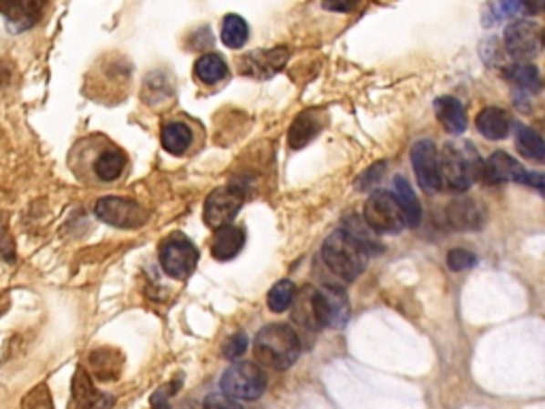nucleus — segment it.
<instances>
[{
	"label": "nucleus",
	"mask_w": 545,
	"mask_h": 409,
	"mask_svg": "<svg viewBox=\"0 0 545 409\" xmlns=\"http://www.w3.org/2000/svg\"><path fill=\"white\" fill-rule=\"evenodd\" d=\"M481 169H484V160L478 148L460 137L447 141L439 152L441 188L452 192H467L475 181L481 179Z\"/></svg>",
	"instance_id": "nucleus-1"
},
{
	"label": "nucleus",
	"mask_w": 545,
	"mask_h": 409,
	"mask_svg": "<svg viewBox=\"0 0 545 409\" xmlns=\"http://www.w3.org/2000/svg\"><path fill=\"white\" fill-rule=\"evenodd\" d=\"M301 337L290 324H266L258 331L253 342V356L260 367L272 371H286L299 361L301 356Z\"/></svg>",
	"instance_id": "nucleus-2"
},
{
	"label": "nucleus",
	"mask_w": 545,
	"mask_h": 409,
	"mask_svg": "<svg viewBox=\"0 0 545 409\" xmlns=\"http://www.w3.org/2000/svg\"><path fill=\"white\" fill-rule=\"evenodd\" d=\"M320 258L328 269V273L339 280V284H352L365 273L369 264V251L360 245L356 239H352L344 229L334 230L326 239L320 250Z\"/></svg>",
	"instance_id": "nucleus-3"
},
{
	"label": "nucleus",
	"mask_w": 545,
	"mask_h": 409,
	"mask_svg": "<svg viewBox=\"0 0 545 409\" xmlns=\"http://www.w3.org/2000/svg\"><path fill=\"white\" fill-rule=\"evenodd\" d=\"M266 383H269V377H266L264 369L258 363L250 361H239L231 364L220 377L221 393L237 401L260 399L264 394Z\"/></svg>",
	"instance_id": "nucleus-4"
},
{
	"label": "nucleus",
	"mask_w": 545,
	"mask_h": 409,
	"mask_svg": "<svg viewBox=\"0 0 545 409\" xmlns=\"http://www.w3.org/2000/svg\"><path fill=\"white\" fill-rule=\"evenodd\" d=\"M312 313L318 329H344L350 320V299L339 284L312 288Z\"/></svg>",
	"instance_id": "nucleus-5"
},
{
	"label": "nucleus",
	"mask_w": 545,
	"mask_h": 409,
	"mask_svg": "<svg viewBox=\"0 0 545 409\" xmlns=\"http://www.w3.org/2000/svg\"><path fill=\"white\" fill-rule=\"evenodd\" d=\"M481 178L486 179V184H522L543 192V175L526 171L513 156L505 152L490 154V158L484 162V169H481Z\"/></svg>",
	"instance_id": "nucleus-6"
},
{
	"label": "nucleus",
	"mask_w": 545,
	"mask_h": 409,
	"mask_svg": "<svg viewBox=\"0 0 545 409\" xmlns=\"http://www.w3.org/2000/svg\"><path fill=\"white\" fill-rule=\"evenodd\" d=\"M160 267L169 278L188 280L199 262V250L183 235H169L158 250Z\"/></svg>",
	"instance_id": "nucleus-7"
},
{
	"label": "nucleus",
	"mask_w": 545,
	"mask_h": 409,
	"mask_svg": "<svg viewBox=\"0 0 545 409\" xmlns=\"http://www.w3.org/2000/svg\"><path fill=\"white\" fill-rule=\"evenodd\" d=\"M363 220L375 232L384 235H396L405 229L403 211L396 197L388 190H375L366 199Z\"/></svg>",
	"instance_id": "nucleus-8"
},
{
	"label": "nucleus",
	"mask_w": 545,
	"mask_h": 409,
	"mask_svg": "<svg viewBox=\"0 0 545 409\" xmlns=\"http://www.w3.org/2000/svg\"><path fill=\"white\" fill-rule=\"evenodd\" d=\"M94 213L105 224L116 226V229H139L148 222L149 213L137 200L119 199V197H105L94 205Z\"/></svg>",
	"instance_id": "nucleus-9"
},
{
	"label": "nucleus",
	"mask_w": 545,
	"mask_h": 409,
	"mask_svg": "<svg viewBox=\"0 0 545 409\" xmlns=\"http://www.w3.org/2000/svg\"><path fill=\"white\" fill-rule=\"evenodd\" d=\"M243 190L237 186H221L209 194L205 200V210H202V218H205L207 226L211 229H220V226L231 224L243 205Z\"/></svg>",
	"instance_id": "nucleus-10"
},
{
	"label": "nucleus",
	"mask_w": 545,
	"mask_h": 409,
	"mask_svg": "<svg viewBox=\"0 0 545 409\" xmlns=\"http://www.w3.org/2000/svg\"><path fill=\"white\" fill-rule=\"evenodd\" d=\"M507 54L516 60H529L541 52V26L532 20H513L507 24L505 35Z\"/></svg>",
	"instance_id": "nucleus-11"
},
{
	"label": "nucleus",
	"mask_w": 545,
	"mask_h": 409,
	"mask_svg": "<svg viewBox=\"0 0 545 409\" xmlns=\"http://www.w3.org/2000/svg\"><path fill=\"white\" fill-rule=\"evenodd\" d=\"M411 165L417 179V186L427 194H437L441 190L439 178V149L435 141L422 139L411 148Z\"/></svg>",
	"instance_id": "nucleus-12"
},
{
	"label": "nucleus",
	"mask_w": 545,
	"mask_h": 409,
	"mask_svg": "<svg viewBox=\"0 0 545 409\" xmlns=\"http://www.w3.org/2000/svg\"><path fill=\"white\" fill-rule=\"evenodd\" d=\"M446 218L454 230L471 232L479 230L486 224V210L475 199L460 197L447 205Z\"/></svg>",
	"instance_id": "nucleus-13"
},
{
	"label": "nucleus",
	"mask_w": 545,
	"mask_h": 409,
	"mask_svg": "<svg viewBox=\"0 0 545 409\" xmlns=\"http://www.w3.org/2000/svg\"><path fill=\"white\" fill-rule=\"evenodd\" d=\"M243 243H245L243 229H239V226L234 224L220 226V229H215L211 254L215 261H221V262L232 261V258L243 250Z\"/></svg>",
	"instance_id": "nucleus-14"
},
{
	"label": "nucleus",
	"mask_w": 545,
	"mask_h": 409,
	"mask_svg": "<svg viewBox=\"0 0 545 409\" xmlns=\"http://www.w3.org/2000/svg\"><path fill=\"white\" fill-rule=\"evenodd\" d=\"M322 126H324V119L318 111H303L301 116H296V119L290 126L288 130V146L293 149H301L305 148L307 143H312L315 137H318V132L322 130Z\"/></svg>",
	"instance_id": "nucleus-15"
},
{
	"label": "nucleus",
	"mask_w": 545,
	"mask_h": 409,
	"mask_svg": "<svg viewBox=\"0 0 545 409\" xmlns=\"http://www.w3.org/2000/svg\"><path fill=\"white\" fill-rule=\"evenodd\" d=\"M545 0H494L492 3V14H486V26H492V24H499L500 20H509V17L518 15H539L543 11Z\"/></svg>",
	"instance_id": "nucleus-16"
},
{
	"label": "nucleus",
	"mask_w": 545,
	"mask_h": 409,
	"mask_svg": "<svg viewBox=\"0 0 545 409\" xmlns=\"http://www.w3.org/2000/svg\"><path fill=\"white\" fill-rule=\"evenodd\" d=\"M435 113L439 118V122L443 124L449 135L460 137L462 132L467 130V111L465 105L460 103L456 97H441L435 100Z\"/></svg>",
	"instance_id": "nucleus-17"
},
{
	"label": "nucleus",
	"mask_w": 545,
	"mask_h": 409,
	"mask_svg": "<svg viewBox=\"0 0 545 409\" xmlns=\"http://www.w3.org/2000/svg\"><path fill=\"white\" fill-rule=\"evenodd\" d=\"M286 60H288V49L277 47V49H271V52H256L245 56L243 68L245 73L253 75V77H269V75L280 71V68L286 65Z\"/></svg>",
	"instance_id": "nucleus-18"
},
{
	"label": "nucleus",
	"mask_w": 545,
	"mask_h": 409,
	"mask_svg": "<svg viewBox=\"0 0 545 409\" xmlns=\"http://www.w3.org/2000/svg\"><path fill=\"white\" fill-rule=\"evenodd\" d=\"M73 403L75 409H107L113 403L111 396L100 394L98 390H94L90 377L84 371L75 373L73 382Z\"/></svg>",
	"instance_id": "nucleus-19"
},
{
	"label": "nucleus",
	"mask_w": 545,
	"mask_h": 409,
	"mask_svg": "<svg viewBox=\"0 0 545 409\" xmlns=\"http://www.w3.org/2000/svg\"><path fill=\"white\" fill-rule=\"evenodd\" d=\"M475 126H478L481 135L490 141L505 139L511 130L509 116H507L503 109H499V107H486V109H481L478 113V119H475Z\"/></svg>",
	"instance_id": "nucleus-20"
},
{
	"label": "nucleus",
	"mask_w": 545,
	"mask_h": 409,
	"mask_svg": "<svg viewBox=\"0 0 545 409\" xmlns=\"http://www.w3.org/2000/svg\"><path fill=\"white\" fill-rule=\"evenodd\" d=\"M395 197L398 200V205H401L405 226L417 229L422 222V207H420V200L416 197L414 188H411V184L403 178V175H396L395 178Z\"/></svg>",
	"instance_id": "nucleus-21"
},
{
	"label": "nucleus",
	"mask_w": 545,
	"mask_h": 409,
	"mask_svg": "<svg viewBox=\"0 0 545 409\" xmlns=\"http://www.w3.org/2000/svg\"><path fill=\"white\" fill-rule=\"evenodd\" d=\"M160 141H162V148L167 149L169 154L183 156L190 148H192V141H194L192 126L186 122L164 124V128L160 132Z\"/></svg>",
	"instance_id": "nucleus-22"
},
{
	"label": "nucleus",
	"mask_w": 545,
	"mask_h": 409,
	"mask_svg": "<svg viewBox=\"0 0 545 409\" xmlns=\"http://www.w3.org/2000/svg\"><path fill=\"white\" fill-rule=\"evenodd\" d=\"M503 75L507 81H511V84L518 87V90L526 94L541 92V75H539L537 66L526 65V62H518V65L507 66Z\"/></svg>",
	"instance_id": "nucleus-23"
},
{
	"label": "nucleus",
	"mask_w": 545,
	"mask_h": 409,
	"mask_svg": "<svg viewBox=\"0 0 545 409\" xmlns=\"http://www.w3.org/2000/svg\"><path fill=\"white\" fill-rule=\"evenodd\" d=\"M341 229H344L352 239H356V241L363 245L366 251H369V256H373V254L377 256L379 251H384V245L377 241L375 230H373L363 218H358L356 213H354V216H347L344 220V226H341Z\"/></svg>",
	"instance_id": "nucleus-24"
},
{
	"label": "nucleus",
	"mask_w": 545,
	"mask_h": 409,
	"mask_svg": "<svg viewBox=\"0 0 545 409\" xmlns=\"http://www.w3.org/2000/svg\"><path fill=\"white\" fill-rule=\"evenodd\" d=\"M126 169V156L122 149H105V152H100L97 156V160H94V175L100 181H116L119 179V175L124 173Z\"/></svg>",
	"instance_id": "nucleus-25"
},
{
	"label": "nucleus",
	"mask_w": 545,
	"mask_h": 409,
	"mask_svg": "<svg viewBox=\"0 0 545 409\" xmlns=\"http://www.w3.org/2000/svg\"><path fill=\"white\" fill-rule=\"evenodd\" d=\"M194 75L201 84L213 86L228 75V65L220 54H202L194 65Z\"/></svg>",
	"instance_id": "nucleus-26"
},
{
	"label": "nucleus",
	"mask_w": 545,
	"mask_h": 409,
	"mask_svg": "<svg viewBox=\"0 0 545 409\" xmlns=\"http://www.w3.org/2000/svg\"><path fill=\"white\" fill-rule=\"evenodd\" d=\"M516 148L518 152L526 156L529 160L543 162L545 160V143L543 137L537 130L529 128V126H518L516 128Z\"/></svg>",
	"instance_id": "nucleus-27"
},
{
	"label": "nucleus",
	"mask_w": 545,
	"mask_h": 409,
	"mask_svg": "<svg viewBox=\"0 0 545 409\" xmlns=\"http://www.w3.org/2000/svg\"><path fill=\"white\" fill-rule=\"evenodd\" d=\"M221 43L231 49H241L250 39V26L243 17L237 14H228L221 20Z\"/></svg>",
	"instance_id": "nucleus-28"
},
{
	"label": "nucleus",
	"mask_w": 545,
	"mask_h": 409,
	"mask_svg": "<svg viewBox=\"0 0 545 409\" xmlns=\"http://www.w3.org/2000/svg\"><path fill=\"white\" fill-rule=\"evenodd\" d=\"M296 297V286L293 280H280L275 286L269 291V297H266V303H269V310L275 313H283L288 307H293V301Z\"/></svg>",
	"instance_id": "nucleus-29"
},
{
	"label": "nucleus",
	"mask_w": 545,
	"mask_h": 409,
	"mask_svg": "<svg viewBox=\"0 0 545 409\" xmlns=\"http://www.w3.org/2000/svg\"><path fill=\"white\" fill-rule=\"evenodd\" d=\"M47 7V0H24L22 9H20V15H17V30H24V28H33L36 22L41 20L43 11Z\"/></svg>",
	"instance_id": "nucleus-30"
},
{
	"label": "nucleus",
	"mask_w": 545,
	"mask_h": 409,
	"mask_svg": "<svg viewBox=\"0 0 545 409\" xmlns=\"http://www.w3.org/2000/svg\"><path fill=\"white\" fill-rule=\"evenodd\" d=\"M475 264H478V256H475L473 251H468L465 248H454L447 251V267L456 271V273L473 269Z\"/></svg>",
	"instance_id": "nucleus-31"
},
{
	"label": "nucleus",
	"mask_w": 545,
	"mask_h": 409,
	"mask_svg": "<svg viewBox=\"0 0 545 409\" xmlns=\"http://www.w3.org/2000/svg\"><path fill=\"white\" fill-rule=\"evenodd\" d=\"M245 350H247L245 332H234V335L224 343V348H221V354H224V358H228V361H237V358L245 354Z\"/></svg>",
	"instance_id": "nucleus-32"
},
{
	"label": "nucleus",
	"mask_w": 545,
	"mask_h": 409,
	"mask_svg": "<svg viewBox=\"0 0 545 409\" xmlns=\"http://www.w3.org/2000/svg\"><path fill=\"white\" fill-rule=\"evenodd\" d=\"M384 169H386V162H377V165L366 169V171L356 179V190H371V188H375L377 181L384 178Z\"/></svg>",
	"instance_id": "nucleus-33"
},
{
	"label": "nucleus",
	"mask_w": 545,
	"mask_h": 409,
	"mask_svg": "<svg viewBox=\"0 0 545 409\" xmlns=\"http://www.w3.org/2000/svg\"><path fill=\"white\" fill-rule=\"evenodd\" d=\"M0 256L9 262L15 261V243H14V237H11L9 226H7V222H5L3 216H0Z\"/></svg>",
	"instance_id": "nucleus-34"
},
{
	"label": "nucleus",
	"mask_w": 545,
	"mask_h": 409,
	"mask_svg": "<svg viewBox=\"0 0 545 409\" xmlns=\"http://www.w3.org/2000/svg\"><path fill=\"white\" fill-rule=\"evenodd\" d=\"M202 409H243L241 403L224 393H211L202 403Z\"/></svg>",
	"instance_id": "nucleus-35"
},
{
	"label": "nucleus",
	"mask_w": 545,
	"mask_h": 409,
	"mask_svg": "<svg viewBox=\"0 0 545 409\" xmlns=\"http://www.w3.org/2000/svg\"><path fill=\"white\" fill-rule=\"evenodd\" d=\"M360 0H324L322 3V7L326 11H334V14H350L358 7Z\"/></svg>",
	"instance_id": "nucleus-36"
},
{
	"label": "nucleus",
	"mask_w": 545,
	"mask_h": 409,
	"mask_svg": "<svg viewBox=\"0 0 545 409\" xmlns=\"http://www.w3.org/2000/svg\"><path fill=\"white\" fill-rule=\"evenodd\" d=\"M22 5L24 0H0V14L7 15L11 22H15L17 15H20Z\"/></svg>",
	"instance_id": "nucleus-37"
},
{
	"label": "nucleus",
	"mask_w": 545,
	"mask_h": 409,
	"mask_svg": "<svg viewBox=\"0 0 545 409\" xmlns=\"http://www.w3.org/2000/svg\"><path fill=\"white\" fill-rule=\"evenodd\" d=\"M175 409H196V405H194V403H183V405L175 407Z\"/></svg>",
	"instance_id": "nucleus-38"
}]
</instances>
